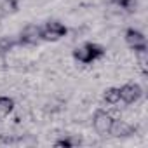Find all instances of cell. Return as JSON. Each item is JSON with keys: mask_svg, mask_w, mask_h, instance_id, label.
Returning a JSON list of instances; mask_svg holds the SVG:
<instances>
[{"mask_svg": "<svg viewBox=\"0 0 148 148\" xmlns=\"http://www.w3.org/2000/svg\"><path fill=\"white\" fill-rule=\"evenodd\" d=\"M68 33V28L64 26V23L61 21H47L42 28H40V40L45 42H58L59 38H63Z\"/></svg>", "mask_w": 148, "mask_h": 148, "instance_id": "cell-1", "label": "cell"}, {"mask_svg": "<svg viewBox=\"0 0 148 148\" xmlns=\"http://www.w3.org/2000/svg\"><path fill=\"white\" fill-rule=\"evenodd\" d=\"M113 117L110 112H105V110H96L94 115H92V127L94 131L99 134V136H106L110 134V129H112V124H113Z\"/></svg>", "mask_w": 148, "mask_h": 148, "instance_id": "cell-2", "label": "cell"}, {"mask_svg": "<svg viewBox=\"0 0 148 148\" xmlns=\"http://www.w3.org/2000/svg\"><path fill=\"white\" fill-rule=\"evenodd\" d=\"M40 40V26L38 25H26L19 35H18V44L21 45H35Z\"/></svg>", "mask_w": 148, "mask_h": 148, "instance_id": "cell-3", "label": "cell"}, {"mask_svg": "<svg viewBox=\"0 0 148 148\" xmlns=\"http://www.w3.org/2000/svg\"><path fill=\"white\" fill-rule=\"evenodd\" d=\"M119 91H120V101L125 103V105H132L143 96V89L138 84H132V82L124 84L122 87H119Z\"/></svg>", "mask_w": 148, "mask_h": 148, "instance_id": "cell-4", "label": "cell"}, {"mask_svg": "<svg viewBox=\"0 0 148 148\" xmlns=\"http://www.w3.org/2000/svg\"><path fill=\"white\" fill-rule=\"evenodd\" d=\"M124 40L125 44L132 49V51H139V49H148L146 47V37L136 30V28H127L125 33H124Z\"/></svg>", "mask_w": 148, "mask_h": 148, "instance_id": "cell-5", "label": "cell"}, {"mask_svg": "<svg viewBox=\"0 0 148 148\" xmlns=\"http://www.w3.org/2000/svg\"><path fill=\"white\" fill-rule=\"evenodd\" d=\"M110 134L115 136V138H127V136H132L136 134V127L124 122V120H119L115 119L113 124H112V129H110Z\"/></svg>", "mask_w": 148, "mask_h": 148, "instance_id": "cell-6", "label": "cell"}, {"mask_svg": "<svg viewBox=\"0 0 148 148\" xmlns=\"http://www.w3.org/2000/svg\"><path fill=\"white\" fill-rule=\"evenodd\" d=\"M73 59L75 61H79V63H82V64H91V63H94L96 59H94V56H92V52L87 49V45L84 44V45H80V47H75L73 49Z\"/></svg>", "mask_w": 148, "mask_h": 148, "instance_id": "cell-7", "label": "cell"}, {"mask_svg": "<svg viewBox=\"0 0 148 148\" xmlns=\"http://www.w3.org/2000/svg\"><path fill=\"white\" fill-rule=\"evenodd\" d=\"M16 103L12 98L9 96H0V117H7L9 113H12Z\"/></svg>", "mask_w": 148, "mask_h": 148, "instance_id": "cell-8", "label": "cell"}, {"mask_svg": "<svg viewBox=\"0 0 148 148\" xmlns=\"http://www.w3.org/2000/svg\"><path fill=\"white\" fill-rule=\"evenodd\" d=\"M136 54V59H138V64H139V70L143 75L148 73V49H139V51H134Z\"/></svg>", "mask_w": 148, "mask_h": 148, "instance_id": "cell-9", "label": "cell"}, {"mask_svg": "<svg viewBox=\"0 0 148 148\" xmlns=\"http://www.w3.org/2000/svg\"><path fill=\"white\" fill-rule=\"evenodd\" d=\"M103 99H105L106 105H117V103H120V91H119V87H108L105 91V94H103Z\"/></svg>", "mask_w": 148, "mask_h": 148, "instance_id": "cell-10", "label": "cell"}, {"mask_svg": "<svg viewBox=\"0 0 148 148\" xmlns=\"http://www.w3.org/2000/svg\"><path fill=\"white\" fill-rule=\"evenodd\" d=\"M19 9V2L18 0H2L0 2V12L2 14H14Z\"/></svg>", "mask_w": 148, "mask_h": 148, "instance_id": "cell-11", "label": "cell"}, {"mask_svg": "<svg viewBox=\"0 0 148 148\" xmlns=\"http://www.w3.org/2000/svg\"><path fill=\"white\" fill-rule=\"evenodd\" d=\"M80 138H75V136H66V138H61L58 141H54V146L58 148H71V146H77L80 145Z\"/></svg>", "mask_w": 148, "mask_h": 148, "instance_id": "cell-12", "label": "cell"}, {"mask_svg": "<svg viewBox=\"0 0 148 148\" xmlns=\"http://www.w3.org/2000/svg\"><path fill=\"white\" fill-rule=\"evenodd\" d=\"M113 4L125 12H134L138 9V0H113Z\"/></svg>", "mask_w": 148, "mask_h": 148, "instance_id": "cell-13", "label": "cell"}, {"mask_svg": "<svg viewBox=\"0 0 148 148\" xmlns=\"http://www.w3.org/2000/svg\"><path fill=\"white\" fill-rule=\"evenodd\" d=\"M18 44V40H14L12 37H2L0 38V54H5L9 51H12V47Z\"/></svg>", "mask_w": 148, "mask_h": 148, "instance_id": "cell-14", "label": "cell"}]
</instances>
